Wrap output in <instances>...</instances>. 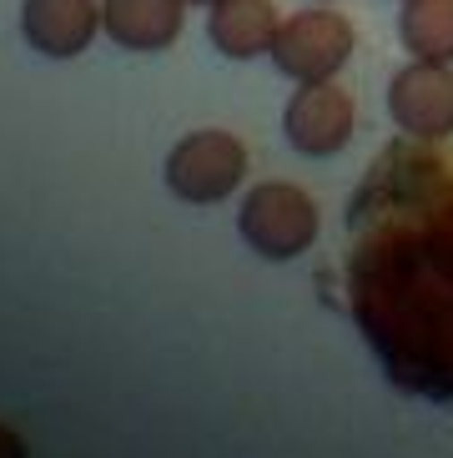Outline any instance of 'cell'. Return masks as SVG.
Masks as SVG:
<instances>
[{
  "instance_id": "cell-1",
  "label": "cell",
  "mask_w": 453,
  "mask_h": 458,
  "mask_svg": "<svg viewBox=\"0 0 453 458\" xmlns=\"http://www.w3.org/2000/svg\"><path fill=\"white\" fill-rule=\"evenodd\" d=\"M318 227H322L318 202L303 187H293V182L252 187L242 197V212H237L242 242L252 247L257 257H267V262H293V257L312 252Z\"/></svg>"
},
{
  "instance_id": "cell-2",
  "label": "cell",
  "mask_w": 453,
  "mask_h": 458,
  "mask_svg": "<svg viewBox=\"0 0 453 458\" xmlns=\"http://www.w3.org/2000/svg\"><path fill=\"white\" fill-rule=\"evenodd\" d=\"M247 176V147L232 131H187L167 151V187L192 207L226 202Z\"/></svg>"
},
{
  "instance_id": "cell-3",
  "label": "cell",
  "mask_w": 453,
  "mask_h": 458,
  "mask_svg": "<svg viewBox=\"0 0 453 458\" xmlns=\"http://www.w3.org/2000/svg\"><path fill=\"white\" fill-rule=\"evenodd\" d=\"M358 51V30L353 21L338 11H297L282 21L278 41H272V66L282 76L303 81H333L338 71L347 66V55Z\"/></svg>"
},
{
  "instance_id": "cell-4",
  "label": "cell",
  "mask_w": 453,
  "mask_h": 458,
  "mask_svg": "<svg viewBox=\"0 0 453 458\" xmlns=\"http://www.w3.org/2000/svg\"><path fill=\"white\" fill-rule=\"evenodd\" d=\"M282 131H287L293 151H303L312 162L338 157L358 131V101L338 81H303L282 111Z\"/></svg>"
},
{
  "instance_id": "cell-5",
  "label": "cell",
  "mask_w": 453,
  "mask_h": 458,
  "mask_svg": "<svg viewBox=\"0 0 453 458\" xmlns=\"http://www.w3.org/2000/svg\"><path fill=\"white\" fill-rule=\"evenodd\" d=\"M388 116L414 141H449L453 136V66L414 61L388 81Z\"/></svg>"
},
{
  "instance_id": "cell-6",
  "label": "cell",
  "mask_w": 453,
  "mask_h": 458,
  "mask_svg": "<svg viewBox=\"0 0 453 458\" xmlns=\"http://www.w3.org/2000/svg\"><path fill=\"white\" fill-rule=\"evenodd\" d=\"M21 30H26L30 51L71 61L96 41L101 30V5L96 0H26L21 5Z\"/></svg>"
},
{
  "instance_id": "cell-7",
  "label": "cell",
  "mask_w": 453,
  "mask_h": 458,
  "mask_svg": "<svg viewBox=\"0 0 453 458\" xmlns=\"http://www.w3.org/2000/svg\"><path fill=\"white\" fill-rule=\"evenodd\" d=\"M187 0H101V30L121 51H167L182 36Z\"/></svg>"
},
{
  "instance_id": "cell-8",
  "label": "cell",
  "mask_w": 453,
  "mask_h": 458,
  "mask_svg": "<svg viewBox=\"0 0 453 458\" xmlns=\"http://www.w3.org/2000/svg\"><path fill=\"white\" fill-rule=\"evenodd\" d=\"M278 30H282V15L272 0H212V15H207V36L226 61L272 55Z\"/></svg>"
},
{
  "instance_id": "cell-9",
  "label": "cell",
  "mask_w": 453,
  "mask_h": 458,
  "mask_svg": "<svg viewBox=\"0 0 453 458\" xmlns=\"http://www.w3.org/2000/svg\"><path fill=\"white\" fill-rule=\"evenodd\" d=\"M398 41L414 61L453 66V0H403Z\"/></svg>"
},
{
  "instance_id": "cell-10",
  "label": "cell",
  "mask_w": 453,
  "mask_h": 458,
  "mask_svg": "<svg viewBox=\"0 0 453 458\" xmlns=\"http://www.w3.org/2000/svg\"><path fill=\"white\" fill-rule=\"evenodd\" d=\"M0 458H26V438L0 423Z\"/></svg>"
},
{
  "instance_id": "cell-11",
  "label": "cell",
  "mask_w": 453,
  "mask_h": 458,
  "mask_svg": "<svg viewBox=\"0 0 453 458\" xmlns=\"http://www.w3.org/2000/svg\"><path fill=\"white\" fill-rule=\"evenodd\" d=\"M187 5H212V0H187Z\"/></svg>"
},
{
  "instance_id": "cell-12",
  "label": "cell",
  "mask_w": 453,
  "mask_h": 458,
  "mask_svg": "<svg viewBox=\"0 0 453 458\" xmlns=\"http://www.w3.org/2000/svg\"><path fill=\"white\" fill-rule=\"evenodd\" d=\"M318 5H328V0H318Z\"/></svg>"
}]
</instances>
